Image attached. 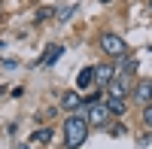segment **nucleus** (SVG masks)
I'll return each instance as SVG.
<instances>
[{
	"label": "nucleus",
	"mask_w": 152,
	"mask_h": 149,
	"mask_svg": "<svg viewBox=\"0 0 152 149\" xmlns=\"http://www.w3.org/2000/svg\"><path fill=\"white\" fill-rule=\"evenodd\" d=\"M49 140H52V131L49 128H40V131L31 134V143H49Z\"/></svg>",
	"instance_id": "nucleus-12"
},
{
	"label": "nucleus",
	"mask_w": 152,
	"mask_h": 149,
	"mask_svg": "<svg viewBox=\"0 0 152 149\" xmlns=\"http://www.w3.org/2000/svg\"><path fill=\"white\" fill-rule=\"evenodd\" d=\"M61 55H64V46H49V49H46V55L40 58V64H43V67H52Z\"/></svg>",
	"instance_id": "nucleus-8"
},
{
	"label": "nucleus",
	"mask_w": 152,
	"mask_h": 149,
	"mask_svg": "<svg viewBox=\"0 0 152 149\" xmlns=\"http://www.w3.org/2000/svg\"><path fill=\"white\" fill-rule=\"evenodd\" d=\"M131 97H134L137 104H143V107H146V104H152V79H140V82L134 85Z\"/></svg>",
	"instance_id": "nucleus-4"
},
{
	"label": "nucleus",
	"mask_w": 152,
	"mask_h": 149,
	"mask_svg": "<svg viewBox=\"0 0 152 149\" xmlns=\"http://www.w3.org/2000/svg\"><path fill=\"white\" fill-rule=\"evenodd\" d=\"M107 107H110V113L113 116H125V97H107Z\"/></svg>",
	"instance_id": "nucleus-11"
},
{
	"label": "nucleus",
	"mask_w": 152,
	"mask_h": 149,
	"mask_svg": "<svg viewBox=\"0 0 152 149\" xmlns=\"http://www.w3.org/2000/svg\"><path fill=\"white\" fill-rule=\"evenodd\" d=\"M88 131H91V125H88L85 113H70L64 119V146L67 149H79L88 137Z\"/></svg>",
	"instance_id": "nucleus-1"
},
{
	"label": "nucleus",
	"mask_w": 152,
	"mask_h": 149,
	"mask_svg": "<svg viewBox=\"0 0 152 149\" xmlns=\"http://www.w3.org/2000/svg\"><path fill=\"white\" fill-rule=\"evenodd\" d=\"M85 119H88V125H94V128L110 125L113 113H110V107H107V97H97V101L85 104Z\"/></svg>",
	"instance_id": "nucleus-2"
},
{
	"label": "nucleus",
	"mask_w": 152,
	"mask_h": 149,
	"mask_svg": "<svg viewBox=\"0 0 152 149\" xmlns=\"http://www.w3.org/2000/svg\"><path fill=\"white\" fill-rule=\"evenodd\" d=\"M113 76H116V67H110V64L94 67V82H97V88H100V91H107V85L113 82Z\"/></svg>",
	"instance_id": "nucleus-5"
},
{
	"label": "nucleus",
	"mask_w": 152,
	"mask_h": 149,
	"mask_svg": "<svg viewBox=\"0 0 152 149\" xmlns=\"http://www.w3.org/2000/svg\"><path fill=\"white\" fill-rule=\"evenodd\" d=\"M100 3H110V0H100Z\"/></svg>",
	"instance_id": "nucleus-15"
},
{
	"label": "nucleus",
	"mask_w": 152,
	"mask_h": 149,
	"mask_svg": "<svg viewBox=\"0 0 152 149\" xmlns=\"http://www.w3.org/2000/svg\"><path fill=\"white\" fill-rule=\"evenodd\" d=\"M122 61V64H119V76H131V73H137V58L134 55H125V58H119Z\"/></svg>",
	"instance_id": "nucleus-9"
},
{
	"label": "nucleus",
	"mask_w": 152,
	"mask_h": 149,
	"mask_svg": "<svg viewBox=\"0 0 152 149\" xmlns=\"http://www.w3.org/2000/svg\"><path fill=\"white\" fill-rule=\"evenodd\" d=\"M128 94V76H113V82L107 85V97H125Z\"/></svg>",
	"instance_id": "nucleus-6"
},
{
	"label": "nucleus",
	"mask_w": 152,
	"mask_h": 149,
	"mask_svg": "<svg viewBox=\"0 0 152 149\" xmlns=\"http://www.w3.org/2000/svg\"><path fill=\"white\" fill-rule=\"evenodd\" d=\"M91 82H94V67H85L79 76H76V88H88Z\"/></svg>",
	"instance_id": "nucleus-10"
},
{
	"label": "nucleus",
	"mask_w": 152,
	"mask_h": 149,
	"mask_svg": "<svg viewBox=\"0 0 152 149\" xmlns=\"http://www.w3.org/2000/svg\"><path fill=\"white\" fill-rule=\"evenodd\" d=\"M70 15H73V6H64V9H61V12H58V18H61V21H67Z\"/></svg>",
	"instance_id": "nucleus-14"
},
{
	"label": "nucleus",
	"mask_w": 152,
	"mask_h": 149,
	"mask_svg": "<svg viewBox=\"0 0 152 149\" xmlns=\"http://www.w3.org/2000/svg\"><path fill=\"white\" fill-rule=\"evenodd\" d=\"M82 104H85V101H82L76 91H67L64 97H61V107H64L67 113H79V107H82Z\"/></svg>",
	"instance_id": "nucleus-7"
},
{
	"label": "nucleus",
	"mask_w": 152,
	"mask_h": 149,
	"mask_svg": "<svg viewBox=\"0 0 152 149\" xmlns=\"http://www.w3.org/2000/svg\"><path fill=\"white\" fill-rule=\"evenodd\" d=\"M143 122H146V128H152V104L143 107Z\"/></svg>",
	"instance_id": "nucleus-13"
},
{
	"label": "nucleus",
	"mask_w": 152,
	"mask_h": 149,
	"mask_svg": "<svg viewBox=\"0 0 152 149\" xmlns=\"http://www.w3.org/2000/svg\"><path fill=\"white\" fill-rule=\"evenodd\" d=\"M149 9H152V0H149Z\"/></svg>",
	"instance_id": "nucleus-16"
},
{
	"label": "nucleus",
	"mask_w": 152,
	"mask_h": 149,
	"mask_svg": "<svg viewBox=\"0 0 152 149\" xmlns=\"http://www.w3.org/2000/svg\"><path fill=\"white\" fill-rule=\"evenodd\" d=\"M100 49H104V55L107 58H125V55H131V49H128V43L122 40L119 34H100Z\"/></svg>",
	"instance_id": "nucleus-3"
}]
</instances>
